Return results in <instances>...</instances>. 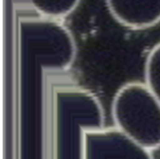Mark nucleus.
<instances>
[{
	"label": "nucleus",
	"instance_id": "nucleus-1",
	"mask_svg": "<svg viewBox=\"0 0 160 159\" xmlns=\"http://www.w3.org/2000/svg\"><path fill=\"white\" fill-rule=\"evenodd\" d=\"M112 114L128 140L145 150L160 147V101L145 83L122 86L113 97Z\"/></svg>",
	"mask_w": 160,
	"mask_h": 159
},
{
	"label": "nucleus",
	"instance_id": "nucleus-2",
	"mask_svg": "<svg viewBox=\"0 0 160 159\" xmlns=\"http://www.w3.org/2000/svg\"><path fill=\"white\" fill-rule=\"evenodd\" d=\"M112 17L131 29H146L160 22V0H106Z\"/></svg>",
	"mask_w": 160,
	"mask_h": 159
},
{
	"label": "nucleus",
	"instance_id": "nucleus-3",
	"mask_svg": "<svg viewBox=\"0 0 160 159\" xmlns=\"http://www.w3.org/2000/svg\"><path fill=\"white\" fill-rule=\"evenodd\" d=\"M81 0H29L33 8L44 18L58 20L75 10Z\"/></svg>",
	"mask_w": 160,
	"mask_h": 159
},
{
	"label": "nucleus",
	"instance_id": "nucleus-4",
	"mask_svg": "<svg viewBox=\"0 0 160 159\" xmlns=\"http://www.w3.org/2000/svg\"><path fill=\"white\" fill-rule=\"evenodd\" d=\"M145 84L160 101V43L151 50L146 58Z\"/></svg>",
	"mask_w": 160,
	"mask_h": 159
}]
</instances>
